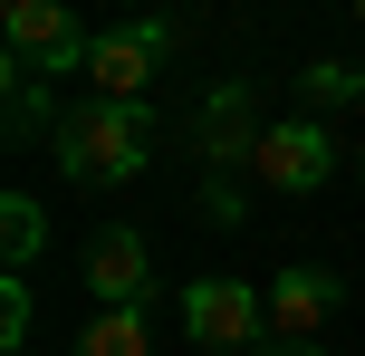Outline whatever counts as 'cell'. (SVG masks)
Segmentation results:
<instances>
[{
    "label": "cell",
    "instance_id": "1",
    "mask_svg": "<svg viewBox=\"0 0 365 356\" xmlns=\"http://www.w3.org/2000/svg\"><path fill=\"white\" fill-rule=\"evenodd\" d=\"M145 164H154V116H145V106H125V96H87V106L58 116V173H68V183L106 193V183H135Z\"/></svg>",
    "mask_w": 365,
    "mask_h": 356
},
{
    "label": "cell",
    "instance_id": "2",
    "mask_svg": "<svg viewBox=\"0 0 365 356\" xmlns=\"http://www.w3.org/2000/svg\"><path fill=\"white\" fill-rule=\"evenodd\" d=\"M0 29H10V58L38 77H77L96 39L77 29V0H0Z\"/></svg>",
    "mask_w": 365,
    "mask_h": 356
},
{
    "label": "cell",
    "instance_id": "3",
    "mask_svg": "<svg viewBox=\"0 0 365 356\" xmlns=\"http://www.w3.org/2000/svg\"><path fill=\"white\" fill-rule=\"evenodd\" d=\"M164 49H173V29L164 19H145V29H96V49H87V96H125V106H145V87H154V68H164Z\"/></svg>",
    "mask_w": 365,
    "mask_h": 356
},
{
    "label": "cell",
    "instance_id": "4",
    "mask_svg": "<svg viewBox=\"0 0 365 356\" xmlns=\"http://www.w3.org/2000/svg\"><path fill=\"white\" fill-rule=\"evenodd\" d=\"M259 327H269V299H259V289H240V280H192V289H182V337H192V347L250 356Z\"/></svg>",
    "mask_w": 365,
    "mask_h": 356
},
{
    "label": "cell",
    "instance_id": "5",
    "mask_svg": "<svg viewBox=\"0 0 365 356\" xmlns=\"http://www.w3.org/2000/svg\"><path fill=\"white\" fill-rule=\"evenodd\" d=\"M259 183L269 193H317L336 173V135L317 126V116H269V135H259Z\"/></svg>",
    "mask_w": 365,
    "mask_h": 356
},
{
    "label": "cell",
    "instance_id": "6",
    "mask_svg": "<svg viewBox=\"0 0 365 356\" xmlns=\"http://www.w3.org/2000/svg\"><path fill=\"white\" fill-rule=\"evenodd\" d=\"M87 289H96V308H145L154 260H145V231H135V222H96V241H87Z\"/></svg>",
    "mask_w": 365,
    "mask_h": 356
},
{
    "label": "cell",
    "instance_id": "7",
    "mask_svg": "<svg viewBox=\"0 0 365 356\" xmlns=\"http://www.w3.org/2000/svg\"><path fill=\"white\" fill-rule=\"evenodd\" d=\"M259 135H269L259 96L250 87H221L212 106H202V173H250L259 164Z\"/></svg>",
    "mask_w": 365,
    "mask_h": 356
},
{
    "label": "cell",
    "instance_id": "8",
    "mask_svg": "<svg viewBox=\"0 0 365 356\" xmlns=\"http://www.w3.org/2000/svg\"><path fill=\"white\" fill-rule=\"evenodd\" d=\"M336 308H346L336 270H308V260H298V270H279V280H269V327H279V337H317Z\"/></svg>",
    "mask_w": 365,
    "mask_h": 356
},
{
    "label": "cell",
    "instance_id": "9",
    "mask_svg": "<svg viewBox=\"0 0 365 356\" xmlns=\"http://www.w3.org/2000/svg\"><path fill=\"white\" fill-rule=\"evenodd\" d=\"M77 356H154L145 308H96V318H87V337H77Z\"/></svg>",
    "mask_w": 365,
    "mask_h": 356
},
{
    "label": "cell",
    "instance_id": "10",
    "mask_svg": "<svg viewBox=\"0 0 365 356\" xmlns=\"http://www.w3.org/2000/svg\"><path fill=\"white\" fill-rule=\"evenodd\" d=\"M38 241H48V212H38L29 193H10V203H0V260L29 270V260H38Z\"/></svg>",
    "mask_w": 365,
    "mask_h": 356
},
{
    "label": "cell",
    "instance_id": "11",
    "mask_svg": "<svg viewBox=\"0 0 365 356\" xmlns=\"http://www.w3.org/2000/svg\"><path fill=\"white\" fill-rule=\"evenodd\" d=\"M298 96H308V106H356V96H365V68L317 58V68H298Z\"/></svg>",
    "mask_w": 365,
    "mask_h": 356
},
{
    "label": "cell",
    "instance_id": "12",
    "mask_svg": "<svg viewBox=\"0 0 365 356\" xmlns=\"http://www.w3.org/2000/svg\"><path fill=\"white\" fill-rule=\"evenodd\" d=\"M19 337H29V280L10 270L0 280V347H19Z\"/></svg>",
    "mask_w": 365,
    "mask_h": 356
},
{
    "label": "cell",
    "instance_id": "13",
    "mask_svg": "<svg viewBox=\"0 0 365 356\" xmlns=\"http://www.w3.org/2000/svg\"><path fill=\"white\" fill-rule=\"evenodd\" d=\"M202 212L221 231H240V173H202Z\"/></svg>",
    "mask_w": 365,
    "mask_h": 356
},
{
    "label": "cell",
    "instance_id": "14",
    "mask_svg": "<svg viewBox=\"0 0 365 356\" xmlns=\"http://www.w3.org/2000/svg\"><path fill=\"white\" fill-rule=\"evenodd\" d=\"M250 356H317V337H279V347H250Z\"/></svg>",
    "mask_w": 365,
    "mask_h": 356
},
{
    "label": "cell",
    "instance_id": "15",
    "mask_svg": "<svg viewBox=\"0 0 365 356\" xmlns=\"http://www.w3.org/2000/svg\"><path fill=\"white\" fill-rule=\"evenodd\" d=\"M356 19H365V0H356Z\"/></svg>",
    "mask_w": 365,
    "mask_h": 356
}]
</instances>
